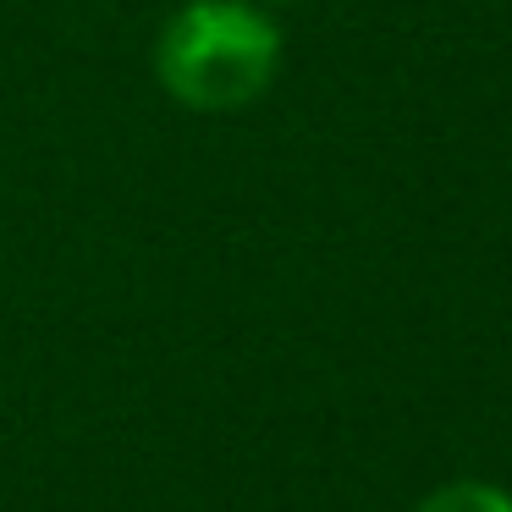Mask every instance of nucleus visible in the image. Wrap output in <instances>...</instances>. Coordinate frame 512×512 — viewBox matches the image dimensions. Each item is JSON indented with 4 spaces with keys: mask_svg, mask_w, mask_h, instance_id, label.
Listing matches in <instances>:
<instances>
[{
    "mask_svg": "<svg viewBox=\"0 0 512 512\" xmlns=\"http://www.w3.org/2000/svg\"><path fill=\"white\" fill-rule=\"evenodd\" d=\"M413 512H512V490L490 485V479H452Z\"/></svg>",
    "mask_w": 512,
    "mask_h": 512,
    "instance_id": "f03ea898",
    "label": "nucleus"
},
{
    "mask_svg": "<svg viewBox=\"0 0 512 512\" xmlns=\"http://www.w3.org/2000/svg\"><path fill=\"white\" fill-rule=\"evenodd\" d=\"M281 72V28L248 0H188L155 39V78L188 111L254 105Z\"/></svg>",
    "mask_w": 512,
    "mask_h": 512,
    "instance_id": "f257e3e1",
    "label": "nucleus"
}]
</instances>
